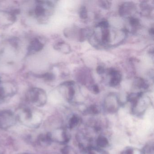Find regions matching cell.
Masks as SVG:
<instances>
[{"label":"cell","instance_id":"obj_4","mask_svg":"<svg viewBox=\"0 0 154 154\" xmlns=\"http://www.w3.org/2000/svg\"><path fill=\"white\" fill-rule=\"evenodd\" d=\"M142 95L131 103V104L132 113L137 116L144 114L146 110L150 104V100L148 99H141Z\"/></svg>","mask_w":154,"mask_h":154},{"label":"cell","instance_id":"obj_23","mask_svg":"<svg viewBox=\"0 0 154 154\" xmlns=\"http://www.w3.org/2000/svg\"><path fill=\"white\" fill-rule=\"evenodd\" d=\"M88 112L93 114H97L99 112V109L96 106H92L88 109Z\"/></svg>","mask_w":154,"mask_h":154},{"label":"cell","instance_id":"obj_19","mask_svg":"<svg viewBox=\"0 0 154 154\" xmlns=\"http://www.w3.org/2000/svg\"><path fill=\"white\" fill-rule=\"evenodd\" d=\"M41 77H42V78H44L46 81H49V82L53 81V80H54L55 78L54 75L52 73L50 72L46 73L45 74H43L42 76H41Z\"/></svg>","mask_w":154,"mask_h":154},{"label":"cell","instance_id":"obj_22","mask_svg":"<svg viewBox=\"0 0 154 154\" xmlns=\"http://www.w3.org/2000/svg\"><path fill=\"white\" fill-rule=\"evenodd\" d=\"M97 26L100 27L102 29L108 28L109 27V23L107 20H102L97 25Z\"/></svg>","mask_w":154,"mask_h":154},{"label":"cell","instance_id":"obj_14","mask_svg":"<svg viewBox=\"0 0 154 154\" xmlns=\"http://www.w3.org/2000/svg\"><path fill=\"white\" fill-rule=\"evenodd\" d=\"M154 145L153 144H147L143 148L141 151L143 154H154Z\"/></svg>","mask_w":154,"mask_h":154},{"label":"cell","instance_id":"obj_29","mask_svg":"<svg viewBox=\"0 0 154 154\" xmlns=\"http://www.w3.org/2000/svg\"><path fill=\"white\" fill-rule=\"evenodd\" d=\"M149 33L150 35H153V34H154V28H153V27L149 29Z\"/></svg>","mask_w":154,"mask_h":154},{"label":"cell","instance_id":"obj_11","mask_svg":"<svg viewBox=\"0 0 154 154\" xmlns=\"http://www.w3.org/2000/svg\"><path fill=\"white\" fill-rule=\"evenodd\" d=\"M82 154H109L108 152L104 151L100 149L93 147L91 146L88 147L83 149Z\"/></svg>","mask_w":154,"mask_h":154},{"label":"cell","instance_id":"obj_25","mask_svg":"<svg viewBox=\"0 0 154 154\" xmlns=\"http://www.w3.org/2000/svg\"><path fill=\"white\" fill-rule=\"evenodd\" d=\"M105 70L104 69V67L102 66H97V68H96V72L97 73L99 74H102L104 73L105 72Z\"/></svg>","mask_w":154,"mask_h":154},{"label":"cell","instance_id":"obj_12","mask_svg":"<svg viewBox=\"0 0 154 154\" xmlns=\"http://www.w3.org/2000/svg\"><path fill=\"white\" fill-rule=\"evenodd\" d=\"M110 31L107 29H102V39L103 43H108L110 41Z\"/></svg>","mask_w":154,"mask_h":154},{"label":"cell","instance_id":"obj_6","mask_svg":"<svg viewBox=\"0 0 154 154\" xmlns=\"http://www.w3.org/2000/svg\"><path fill=\"white\" fill-rule=\"evenodd\" d=\"M51 133V132H50ZM52 141L65 143L69 140V136L66 131L63 128H58L51 133Z\"/></svg>","mask_w":154,"mask_h":154},{"label":"cell","instance_id":"obj_20","mask_svg":"<svg viewBox=\"0 0 154 154\" xmlns=\"http://www.w3.org/2000/svg\"><path fill=\"white\" fill-rule=\"evenodd\" d=\"M129 23L131 26L133 27H136L140 25V21L138 19L136 18L130 17L129 18Z\"/></svg>","mask_w":154,"mask_h":154},{"label":"cell","instance_id":"obj_1","mask_svg":"<svg viewBox=\"0 0 154 154\" xmlns=\"http://www.w3.org/2000/svg\"><path fill=\"white\" fill-rule=\"evenodd\" d=\"M17 121L30 128H38L42 122V118L40 113L34 112L28 108L21 109L17 114Z\"/></svg>","mask_w":154,"mask_h":154},{"label":"cell","instance_id":"obj_18","mask_svg":"<svg viewBox=\"0 0 154 154\" xmlns=\"http://www.w3.org/2000/svg\"><path fill=\"white\" fill-rule=\"evenodd\" d=\"M80 17L82 19H85L88 17V13L86 7H82L80 11Z\"/></svg>","mask_w":154,"mask_h":154},{"label":"cell","instance_id":"obj_24","mask_svg":"<svg viewBox=\"0 0 154 154\" xmlns=\"http://www.w3.org/2000/svg\"><path fill=\"white\" fill-rule=\"evenodd\" d=\"M75 91L74 89L72 86H70L69 88V91H68V97L70 100H72L73 97L74 96Z\"/></svg>","mask_w":154,"mask_h":154},{"label":"cell","instance_id":"obj_15","mask_svg":"<svg viewBox=\"0 0 154 154\" xmlns=\"http://www.w3.org/2000/svg\"><path fill=\"white\" fill-rule=\"evenodd\" d=\"M136 86H137L139 89H143L146 90L148 88V85L145 82L144 80L139 78L136 80Z\"/></svg>","mask_w":154,"mask_h":154},{"label":"cell","instance_id":"obj_28","mask_svg":"<svg viewBox=\"0 0 154 154\" xmlns=\"http://www.w3.org/2000/svg\"><path fill=\"white\" fill-rule=\"evenodd\" d=\"M69 148L68 147H65L62 149V152L63 154H68L69 153Z\"/></svg>","mask_w":154,"mask_h":154},{"label":"cell","instance_id":"obj_30","mask_svg":"<svg viewBox=\"0 0 154 154\" xmlns=\"http://www.w3.org/2000/svg\"></svg>","mask_w":154,"mask_h":154},{"label":"cell","instance_id":"obj_10","mask_svg":"<svg viewBox=\"0 0 154 154\" xmlns=\"http://www.w3.org/2000/svg\"><path fill=\"white\" fill-rule=\"evenodd\" d=\"M38 143L40 145H48L52 142L51 133L48 132L46 134H41L38 136Z\"/></svg>","mask_w":154,"mask_h":154},{"label":"cell","instance_id":"obj_3","mask_svg":"<svg viewBox=\"0 0 154 154\" xmlns=\"http://www.w3.org/2000/svg\"><path fill=\"white\" fill-rule=\"evenodd\" d=\"M17 121V115L9 110L0 111V129H8L16 125Z\"/></svg>","mask_w":154,"mask_h":154},{"label":"cell","instance_id":"obj_17","mask_svg":"<svg viewBox=\"0 0 154 154\" xmlns=\"http://www.w3.org/2000/svg\"><path fill=\"white\" fill-rule=\"evenodd\" d=\"M80 121V119L79 117L75 115H74L70 119L69 121V127L71 128H73L78 125Z\"/></svg>","mask_w":154,"mask_h":154},{"label":"cell","instance_id":"obj_9","mask_svg":"<svg viewBox=\"0 0 154 154\" xmlns=\"http://www.w3.org/2000/svg\"><path fill=\"white\" fill-rule=\"evenodd\" d=\"M109 75L112 76L110 80L109 85L112 87L117 86L121 81V75L115 69H111L109 72Z\"/></svg>","mask_w":154,"mask_h":154},{"label":"cell","instance_id":"obj_8","mask_svg":"<svg viewBox=\"0 0 154 154\" xmlns=\"http://www.w3.org/2000/svg\"><path fill=\"white\" fill-rule=\"evenodd\" d=\"M38 4L35 9V14L38 18H42L46 15L47 9L45 7L47 5L48 2L37 1Z\"/></svg>","mask_w":154,"mask_h":154},{"label":"cell","instance_id":"obj_26","mask_svg":"<svg viewBox=\"0 0 154 154\" xmlns=\"http://www.w3.org/2000/svg\"><path fill=\"white\" fill-rule=\"evenodd\" d=\"M75 82L73 81H67V82H65L62 84V85H66V86H72L73 85H74Z\"/></svg>","mask_w":154,"mask_h":154},{"label":"cell","instance_id":"obj_2","mask_svg":"<svg viewBox=\"0 0 154 154\" xmlns=\"http://www.w3.org/2000/svg\"><path fill=\"white\" fill-rule=\"evenodd\" d=\"M26 99L29 102L37 107H43L46 103L47 95L43 89L35 87L28 91L26 94Z\"/></svg>","mask_w":154,"mask_h":154},{"label":"cell","instance_id":"obj_7","mask_svg":"<svg viewBox=\"0 0 154 154\" xmlns=\"http://www.w3.org/2000/svg\"><path fill=\"white\" fill-rule=\"evenodd\" d=\"M44 44L42 43L38 38H34L30 42L28 47V55L32 54L41 51L44 48Z\"/></svg>","mask_w":154,"mask_h":154},{"label":"cell","instance_id":"obj_21","mask_svg":"<svg viewBox=\"0 0 154 154\" xmlns=\"http://www.w3.org/2000/svg\"><path fill=\"white\" fill-rule=\"evenodd\" d=\"M100 6L105 9H108L110 8L111 4L110 2L108 1H100Z\"/></svg>","mask_w":154,"mask_h":154},{"label":"cell","instance_id":"obj_5","mask_svg":"<svg viewBox=\"0 0 154 154\" xmlns=\"http://www.w3.org/2000/svg\"><path fill=\"white\" fill-rule=\"evenodd\" d=\"M120 104V102L117 96L110 95L107 97L104 101V108L108 112L115 113L118 111Z\"/></svg>","mask_w":154,"mask_h":154},{"label":"cell","instance_id":"obj_16","mask_svg":"<svg viewBox=\"0 0 154 154\" xmlns=\"http://www.w3.org/2000/svg\"><path fill=\"white\" fill-rule=\"evenodd\" d=\"M122 154H142L141 150L134 148L128 147L122 152Z\"/></svg>","mask_w":154,"mask_h":154},{"label":"cell","instance_id":"obj_27","mask_svg":"<svg viewBox=\"0 0 154 154\" xmlns=\"http://www.w3.org/2000/svg\"><path fill=\"white\" fill-rule=\"evenodd\" d=\"M93 91L95 94H98L100 92L99 86L97 85H94L92 87Z\"/></svg>","mask_w":154,"mask_h":154},{"label":"cell","instance_id":"obj_13","mask_svg":"<svg viewBox=\"0 0 154 154\" xmlns=\"http://www.w3.org/2000/svg\"><path fill=\"white\" fill-rule=\"evenodd\" d=\"M96 143L99 146L101 147H104L108 145L109 142H108V140L106 138L104 137H102V136H100L97 139Z\"/></svg>","mask_w":154,"mask_h":154}]
</instances>
